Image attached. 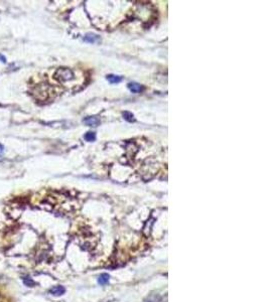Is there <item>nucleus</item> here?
Instances as JSON below:
<instances>
[{
  "label": "nucleus",
  "instance_id": "nucleus-9",
  "mask_svg": "<svg viewBox=\"0 0 269 302\" xmlns=\"http://www.w3.org/2000/svg\"><path fill=\"white\" fill-rule=\"evenodd\" d=\"M145 302H161V298L157 294H152L145 300Z\"/></svg>",
  "mask_w": 269,
  "mask_h": 302
},
{
  "label": "nucleus",
  "instance_id": "nucleus-4",
  "mask_svg": "<svg viewBox=\"0 0 269 302\" xmlns=\"http://www.w3.org/2000/svg\"><path fill=\"white\" fill-rule=\"evenodd\" d=\"M128 89L131 91L132 93L137 94V93H140L143 88L137 83H130V84H128Z\"/></svg>",
  "mask_w": 269,
  "mask_h": 302
},
{
  "label": "nucleus",
  "instance_id": "nucleus-3",
  "mask_svg": "<svg viewBox=\"0 0 269 302\" xmlns=\"http://www.w3.org/2000/svg\"><path fill=\"white\" fill-rule=\"evenodd\" d=\"M83 122H84L86 125L93 126V127H96L100 124V120L97 117H87L83 120Z\"/></svg>",
  "mask_w": 269,
  "mask_h": 302
},
{
  "label": "nucleus",
  "instance_id": "nucleus-10",
  "mask_svg": "<svg viewBox=\"0 0 269 302\" xmlns=\"http://www.w3.org/2000/svg\"><path fill=\"white\" fill-rule=\"evenodd\" d=\"M84 137H85V139L87 141H89V142H92V141H95V139H96V134L94 133V132H88Z\"/></svg>",
  "mask_w": 269,
  "mask_h": 302
},
{
  "label": "nucleus",
  "instance_id": "nucleus-1",
  "mask_svg": "<svg viewBox=\"0 0 269 302\" xmlns=\"http://www.w3.org/2000/svg\"><path fill=\"white\" fill-rule=\"evenodd\" d=\"M74 78V74L69 69H59L56 73V79L60 82H68Z\"/></svg>",
  "mask_w": 269,
  "mask_h": 302
},
{
  "label": "nucleus",
  "instance_id": "nucleus-13",
  "mask_svg": "<svg viewBox=\"0 0 269 302\" xmlns=\"http://www.w3.org/2000/svg\"><path fill=\"white\" fill-rule=\"evenodd\" d=\"M0 60H1L2 63H6V59H5V57H4V56H2V54H0Z\"/></svg>",
  "mask_w": 269,
  "mask_h": 302
},
{
  "label": "nucleus",
  "instance_id": "nucleus-5",
  "mask_svg": "<svg viewBox=\"0 0 269 302\" xmlns=\"http://www.w3.org/2000/svg\"><path fill=\"white\" fill-rule=\"evenodd\" d=\"M109 280H110V276L106 274V273H103V274H101L99 276V278H98V283H99L100 285H106L109 282Z\"/></svg>",
  "mask_w": 269,
  "mask_h": 302
},
{
  "label": "nucleus",
  "instance_id": "nucleus-8",
  "mask_svg": "<svg viewBox=\"0 0 269 302\" xmlns=\"http://www.w3.org/2000/svg\"><path fill=\"white\" fill-rule=\"evenodd\" d=\"M85 41H88V42H91V43H94V42L99 41V37H98V36L95 35V34H87L86 37H85Z\"/></svg>",
  "mask_w": 269,
  "mask_h": 302
},
{
  "label": "nucleus",
  "instance_id": "nucleus-12",
  "mask_svg": "<svg viewBox=\"0 0 269 302\" xmlns=\"http://www.w3.org/2000/svg\"><path fill=\"white\" fill-rule=\"evenodd\" d=\"M3 153H4V147L2 144H0V156L3 155Z\"/></svg>",
  "mask_w": 269,
  "mask_h": 302
},
{
  "label": "nucleus",
  "instance_id": "nucleus-6",
  "mask_svg": "<svg viewBox=\"0 0 269 302\" xmlns=\"http://www.w3.org/2000/svg\"><path fill=\"white\" fill-rule=\"evenodd\" d=\"M107 80H108V82H110L111 84H118V83L121 82L122 78L119 77V76L109 75V76H107Z\"/></svg>",
  "mask_w": 269,
  "mask_h": 302
},
{
  "label": "nucleus",
  "instance_id": "nucleus-2",
  "mask_svg": "<svg viewBox=\"0 0 269 302\" xmlns=\"http://www.w3.org/2000/svg\"><path fill=\"white\" fill-rule=\"evenodd\" d=\"M65 292H66V289L63 286H54L49 290V293L53 296H61L65 294Z\"/></svg>",
  "mask_w": 269,
  "mask_h": 302
},
{
  "label": "nucleus",
  "instance_id": "nucleus-7",
  "mask_svg": "<svg viewBox=\"0 0 269 302\" xmlns=\"http://www.w3.org/2000/svg\"><path fill=\"white\" fill-rule=\"evenodd\" d=\"M22 281L24 283V285L27 286V287H34L35 285V283H34V280H32L30 277H28V276H25V277H23Z\"/></svg>",
  "mask_w": 269,
  "mask_h": 302
},
{
  "label": "nucleus",
  "instance_id": "nucleus-11",
  "mask_svg": "<svg viewBox=\"0 0 269 302\" xmlns=\"http://www.w3.org/2000/svg\"><path fill=\"white\" fill-rule=\"evenodd\" d=\"M123 118H124L126 121H128V122L134 121V116H133L132 113H130V112H124V113H123Z\"/></svg>",
  "mask_w": 269,
  "mask_h": 302
}]
</instances>
